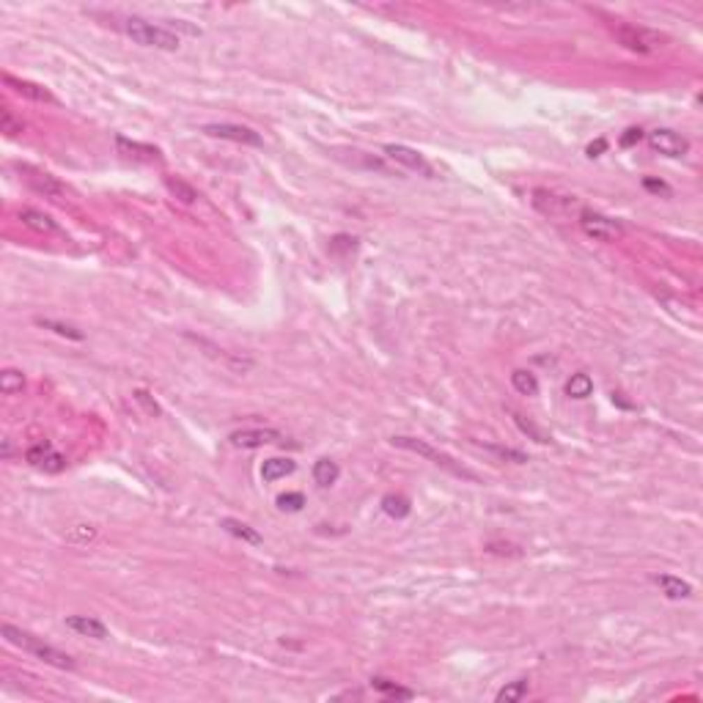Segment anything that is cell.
<instances>
[{
    "label": "cell",
    "mask_w": 703,
    "mask_h": 703,
    "mask_svg": "<svg viewBox=\"0 0 703 703\" xmlns=\"http://www.w3.org/2000/svg\"><path fill=\"white\" fill-rule=\"evenodd\" d=\"M566 393L571 398H588L594 393V379L588 374H571V379L566 382Z\"/></svg>",
    "instance_id": "7402d4cb"
},
{
    "label": "cell",
    "mask_w": 703,
    "mask_h": 703,
    "mask_svg": "<svg viewBox=\"0 0 703 703\" xmlns=\"http://www.w3.org/2000/svg\"><path fill=\"white\" fill-rule=\"evenodd\" d=\"M643 187H646L649 192H657V195L670 198V187H667L665 181H657V179H643Z\"/></svg>",
    "instance_id": "e575fe53"
},
{
    "label": "cell",
    "mask_w": 703,
    "mask_h": 703,
    "mask_svg": "<svg viewBox=\"0 0 703 703\" xmlns=\"http://www.w3.org/2000/svg\"><path fill=\"white\" fill-rule=\"evenodd\" d=\"M371 687L377 690V693H382L385 698H393V701H412L415 698V693L412 690H407V687H398L395 681H388V679H371Z\"/></svg>",
    "instance_id": "e0dca14e"
},
{
    "label": "cell",
    "mask_w": 703,
    "mask_h": 703,
    "mask_svg": "<svg viewBox=\"0 0 703 703\" xmlns=\"http://www.w3.org/2000/svg\"><path fill=\"white\" fill-rule=\"evenodd\" d=\"M395 448H404V451H412V453H418V456H423V459H429V462H434L437 467L442 470H448L451 476H456V478H467V481H478V476L476 473H470L467 467H462V464H456L448 453H439L437 448H432L429 442H423V439L418 437H393L391 439Z\"/></svg>",
    "instance_id": "3957f363"
},
{
    "label": "cell",
    "mask_w": 703,
    "mask_h": 703,
    "mask_svg": "<svg viewBox=\"0 0 703 703\" xmlns=\"http://www.w3.org/2000/svg\"><path fill=\"white\" fill-rule=\"evenodd\" d=\"M654 582L662 588V594L667 599H687L693 594V585L687 580H681V577H673V574H657Z\"/></svg>",
    "instance_id": "4fadbf2b"
},
{
    "label": "cell",
    "mask_w": 703,
    "mask_h": 703,
    "mask_svg": "<svg viewBox=\"0 0 703 703\" xmlns=\"http://www.w3.org/2000/svg\"><path fill=\"white\" fill-rule=\"evenodd\" d=\"M640 137H643V130H640V127H629V130L621 135V146L629 149V146H635Z\"/></svg>",
    "instance_id": "d590c367"
},
{
    "label": "cell",
    "mask_w": 703,
    "mask_h": 703,
    "mask_svg": "<svg viewBox=\"0 0 703 703\" xmlns=\"http://www.w3.org/2000/svg\"><path fill=\"white\" fill-rule=\"evenodd\" d=\"M204 132L209 137H220V140H234L242 146H262V135L253 132L250 127H239V124H206Z\"/></svg>",
    "instance_id": "9c48e42d"
},
{
    "label": "cell",
    "mask_w": 703,
    "mask_h": 703,
    "mask_svg": "<svg viewBox=\"0 0 703 703\" xmlns=\"http://www.w3.org/2000/svg\"><path fill=\"white\" fill-rule=\"evenodd\" d=\"M39 467H42L44 473H61V470L66 467V456H61L58 451H52V453H50V456L44 459Z\"/></svg>",
    "instance_id": "836d02e7"
},
{
    "label": "cell",
    "mask_w": 703,
    "mask_h": 703,
    "mask_svg": "<svg viewBox=\"0 0 703 703\" xmlns=\"http://www.w3.org/2000/svg\"><path fill=\"white\" fill-rule=\"evenodd\" d=\"M25 388V377H22V371H17V368H6L3 374H0V391L6 395H14L20 393Z\"/></svg>",
    "instance_id": "cb8c5ba5"
},
{
    "label": "cell",
    "mask_w": 703,
    "mask_h": 703,
    "mask_svg": "<svg viewBox=\"0 0 703 703\" xmlns=\"http://www.w3.org/2000/svg\"><path fill=\"white\" fill-rule=\"evenodd\" d=\"M280 432L269 429V426H256V429H236L231 434V445L236 448H262L266 442H278Z\"/></svg>",
    "instance_id": "30bf717a"
},
{
    "label": "cell",
    "mask_w": 703,
    "mask_h": 703,
    "mask_svg": "<svg viewBox=\"0 0 703 703\" xmlns=\"http://www.w3.org/2000/svg\"><path fill=\"white\" fill-rule=\"evenodd\" d=\"M605 149H607V140H605V137H599V140H596V143H591L585 151H588V157H599Z\"/></svg>",
    "instance_id": "8d00e7d4"
},
{
    "label": "cell",
    "mask_w": 703,
    "mask_h": 703,
    "mask_svg": "<svg viewBox=\"0 0 703 703\" xmlns=\"http://www.w3.org/2000/svg\"><path fill=\"white\" fill-rule=\"evenodd\" d=\"M580 228H582L585 236H591L596 242H615V239L623 236V225L618 220L599 215V212H591V209L580 212Z\"/></svg>",
    "instance_id": "5b68a950"
},
{
    "label": "cell",
    "mask_w": 703,
    "mask_h": 703,
    "mask_svg": "<svg viewBox=\"0 0 703 703\" xmlns=\"http://www.w3.org/2000/svg\"><path fill=\"white\" fill-rule=\"evenodd\" d=\"M116 146H119V151H121L124 157H132V160H146V162H151V160L160 157V151H157L154 146H146V143H137V140H127L124 135L116 137Z\"/></svg>",
    "instance_id": "5bb4252c"
},
{
    "label": "cell",
    "mask_w": 703,
    "mask_h": 703,
    "mask_svg": "<svg viewBox=\"0 0 703 703\" xmlns=\"http://www.w3.org/2000/svg\"><path fill=\"white\" fill-rule=\"evenodd\" d=\"M132 398H135V401H137V404L143 407V412H146L149 418H157V415L162 412V409H160V404H157V401L151 398V393H149V391H135V393H132Z\"/></svg>",
    "instance_id": "4dcf8cb0"
},
{
    "label": "cell",
    "mask_w": 703,
    "mask_h": 703,
    "mask_svg": "<svg viewBox=\"0 0 703 703\" xmlns=\"http://www.w3.org/2000/svg\"><path fill=\"white\" fill-rule=\"evenodd\" d=\"M0 132H6L8 137H17V135L25 132V124H22V119H17L8 107H3V110H0Z\"/></svg>",
    "instance_id": "4316f807"
},
{
    "label": "cell",
    "mask_w": 703,
    "mask_h": 703,
    "mask_svg": "<svg viewBox=\"0 0 703 703\" xmlns=\"http://www.w3.org/2000/svg\"><path fill=\"white\" fill-rule=\"evenodd\" d=\"M294 473V462L292 459H280V456H272L262 464V478L264 481H278V478H286Z\"/></svg>",
    "instance_id": "2e32d148"
},
{
    "label": "cell",
    "mask_w": 703,
    "mask_h": 703,
    "mask_svg": "<svg viewBox=\"0 0 703 703\" xmlns=\"http://www.w3.org/2000/svg\"><path fill=\"white\" fill-rule=\"evenodd\" d=\"M220 527H225L231 536H236V538H242L245 544H262V536L253 530L250 525H245V522H239V520H231V517H225V520H220Z\"/></svg>",
    "instance_id": "ffe728a7"
},
{
    "label": "cell",
    "mask_w": 703,
    "mask_h": 703,
    "mask_svg": "<svg viewBox=\"0 0 703 703\" xmlns=\"http://www.w3.org/2000/svg\"><path fill=\"white\" fill-rule=\"evenodd\" d=\"M615 39L632 52H657L667 44V36L643 25H615Z\"/></svg>",
    "instance_id": "277c9868"
},
{
    "label": "cell",
    "mask_w": 703,
    "mask_h": 703,
    "mask_svg": "<svg viewBox=\"0 0 703 703\" xmlns=\"http://www.w3.org/2000/svg\"><path fill=\"white\" fill-rule=\"evenodd\" d=\"M525 695H527V681L525 679H520V681L506 684V687L497 693V703H517V701H522Z\"/></svg>",
    "instance_id": "484cf974"
},
{
    "label": "cell",
    "mask_w": 703,
    "mask_h": 703,
    "mask_svg": "<svg viewBox=\"0 0 703 703\" xmlns=\"http://www.w3.org/2000/svg\"><path fill=\"white\" fill-rule=\"evenodd\" d=\"M50 453H52V445H50V442H39V445H31V448L25 451V459H28L33 467H39Z\"/></svg>",
    "instance_id": "1f68e13d"
},
{
    "label": "cell",
    "mask_w": 703,
    "mask_h": 703,
    "mask_svg": "<svg viewBox=\"0 0 703 703\" xmlns=\"http://www.w3.org/2000/svg\"><path fill=\"white\" fill-rule=\"evenodd\" d=\"M338 476H341V470H338V464L333 459H319L313 464V481L319 486H333L338 481Z\"/></svg>",
    "instance_id": "d6986e66"
},
{
    "label": "cell",
    "mask_w": 703,
    "mask_h": 703,
    "mask_svg": "<svg viewBox=\"0 0 703 703\" xmlns=\"http://www.w3.org/2000/svg\"><path fill=\"white\" fill-rule=\"evenodd\" d=\"M649 146H651L654 151H659V154H665V157H684V154L690 151V140L681 137L679 132H673V130L649 132Z\"/></svg>",
    "instance_id": "ba28073f"
},
{
    "label": "cell",
    "mask_w": 703,
    "mask_h": 703,
    "mask_svg": "<svg viewBox=\"0 0 703 703\" xmlns=\"http://www.w3.org/2000/svg\"><path fill=\"white\" fill-rule=\"evenodd\" d=\"M511 385H514V391L522 395H536L538 393V379L530 374V371H514L511 374Z\"/></svg>",
    "instance_id": "603a6c76"
},
{
    "label": "cell",
    "mask_w": 703,
    "mask_h": 703,
    "mask_svg": "<svg viewBox=\"0 0 703 703\" xmlns=\"http://www.w3.org/2000/svg\"><path fill=\"white\" fill-rule=\"evenodd\" d=\"M385 154L393 160L395 165H401V168H407V171H412V174L418 176H426V179H434V168H432V162L421 154V151H415V149H409V146H401V143H388L385 146Z\"/></svg>",
    "instance_id": "8992f818"
},
{
    "label": "cell",
    "mask_w": 703,
    "mask_h": 703,
    "mask_svg": "<svg viewBox=\"0 0 703 703\" xmlns=\"http://www.w3.org/2000/svg\"><path fill=\"white\" fill-rule=\"evenodd\" d=\"M96 538V527L93 525H75L72 527V533H69V541L72 544H88V541H93Z\"/></svg>",
    "instance_id": "d6a6232c"
},
{
    "label": "cell",
    "mask_w": 703,
    "mask_h": 703,
    "mask_svg": "<svg viewBox=\"0 0 703 703\" xmlns=\"http://www.w3.org/2000/svg\"><path fill=\"white\" fill-rule=\"evenodd\" d=\"M20 220H22V225H28V228H33V231H39V234H52V231H58L55 220L50 218V215H44V212H39V209H20Z\"/></svg>",
    "instance_id": "9a60e30c"
},
{
    "label": "cell",
    "mask_w": 703,
    "mask_h": 703,
    "mask_svg": "<svg viewBox=\"0 0 703 703\" xmlns=\"http://www.w3.org/2000/svg\"><path fill=\"white\" fill-rule=\"evenodd\" d=\"M3 83H6V88H11L14 93H20V96H25V99H31V102H47V105H55V96H52V93H50L44 86H39V83L20 80V77H14V75H3Z\"/></svg>",
    "instance_id": "8fae6325"
},
{
    "label": "cell",
    "mask_w": 703,
    "mask_h": 703,
    "mask_svg": "<svg viewBox=\"0 0 703 703\" xmlns=\"http://www.w3.org/2000/svg\"><path fill=\"white\" fill-rule=\"evenodd\" d=\"M533 204H536L541 212H547V215H558V212L564 209V201H561L558 195H552V192H544V190H536V192H533Z\"/></svg>",
    "instance_id": "d4e9b609"
},
{
    "label": "cell",
    "mask_w": 703,
    "mask_h": 703,
    "mask_svg": "<svg viewBox=\"0 0 703 703\" xmlns=\"http://www.w3.org/2000/svg\"><path fill=\"white\" fill-rule=\"evenodd\" d=\"M514 423H517V426H520V429H522L525 434H530V437L536 439V442H550V434H547L544 429H538L536 423H530V421H525V418H522L520 412H514Z\"/></svg>",
    "instance_id": "f546056e"
},
{
    "label": "cell",
    "mask_w": 703,
    "mask_h": 703,
    "mask_svg": "<svg viewBox=\"0 0 703 703\" xmlns=\"http://www.w3.org/2000/svg\"><path fill=\"white\" fill-rule=\"evenodd\" d=\"M20 174L25 179V184H28L33 192L44 195V198H50V201H63V198H66V187H63L55 176L47 174V171L31 168V165H20Z\"/></svg>",
    "instance_id": "52a82bcc"
},
{
    "label": "cell",
    "mask_w": 703,
    "mask_h": 703,
    "mask_svg": "<svg viewBox=\"0 0 703 703\" xmlns=\"http://www.w3.org/2000/svg\"><path fill=\"white\" fill-rule=\"evenodd\" d=\"M165 187H168V192H171L174 198H179L181 204H195V201H198L195 187L187 184V181L179 179V176H165Z\"/></svg>",
    "instance_id": "ac0fdd59"
},
{
    "label": "cell",
    "mask_w": 703,
    "mask_h": 703,
    "mask_svg": "<svg viewBox=\"0 0 703 703\" xmlns=\"http://www.w3.org/2000/svg\"><path fill=\"white\" fill-rule=\"evenodd\" d=\"M382 511H385L388 517H393V520H404V517H409L412 503H409L404 494H385V497H382Z\"/></svg>",
    "instance_id": "44dd1931"
},
{
    "label": "cell",
    "mask_w": 703,
    "mask_h": 703,
    "mask_svg": "<svg viewBox=\"0 0 703 703\" xmlns=\"http://www.w3.org/2000/svg\"><path fill=\"white\" fill-rule=\"evenodd\" d=\"M36 324H39V327H47V330H52V333H58V335H63V338H72V341H80V338H83V333H80V330H75V327H69V324H61V322L36 319Z\"/></svg>",
    "instance_id": "83f0119b"
},
{
    "label": "cell",
    "mask_w": 703,
    "mask_h": 703,
    "mask_svg": "<svg viewBox=\"0 0 703 703\" xmlns=\"http://www.w3.org/2000/svg\"><path fill=\"white\" fill-rule=\"evenodd\" d=\"M124 33L135 44H143V47H157V50H168V52L179 50V36L174 31H168L162 25H151L146 20H137V17L124 22Z\"/></svg>",
    "instance_id": "7a4b0ae2"
},
{
    "label": "cell",
    "mask_w": 703,
    "mask_h": 703,
    "mask_svg": "<svg viewBox=\"0 0 703 703\" xmlns=\"http://www.w3.org/2000/svg\"><path fill=\"white\" fill-rule=\"evenodd\" d=\"M0 632H3L6 643H11V646L22 649L25 654L42 659V662L52 665V667H61V670H75V667H77V665H75V659L69 657V654H63V651H58L55 646L44 643L42 637H33L31 632H22V629H17V626H11V623H3V629H0Z\"/></svg>",
    "instance_id": "6da1fadb"
},
{
    "label": "cell",
    "mask_w": 703,
    "mask_h": 703,
    "mask_svg": "<svg viewBox=\"0 0 703 703\" xmlns=\"http://www.w3.org/2000/svg\"><path fill=\"white\" fill-rule=\"evenodd\" d=\"M275 503H278L280 511H292V514H294V511H300V508L305 506V497H303L300 492H286V494H278Z\"/></svg>",
    "instance_id": "f1b7e54d"
},
{
    "label": "cell",
    "mask_w": 703,
    "mask_h": 703,
    "mask_svg": "<svg viewBox=\"0 0 703 703\" xmlns=\"http://www.w3.org/2000/svg\"><path fill=\"white\" fill-rule=\"evenodd\" d=\"M66 629L83 635V637H93V640H105L107 637V626L91 615H69L66 618Z\"/></svg>",
    "instance_id": "7c38bea8"
}]
</instances>
